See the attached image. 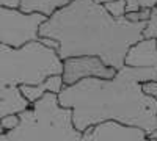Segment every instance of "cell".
<instances>
[{
    "instance_id": "15",
    "label": "cell",
    "mask_w": 157,
    "mask_h": 141,
    "mask_svg": "<svg viewBox=\"0 0 157 141\" xmlns=\"http://www.w3.org/2000/svg\"><path fill=\"white\" fill-rule=\"evenodd\" d=\"M143 91H145L148 96H152L154 99H157V82H148L141 85Z\"/></svg>"
},
{
    "instance_id": "13",
    "label": "cell",
    "mask_w": 157,
    "mask_h": 141,
    "mask_svg": "<svg viewBox=\"0 0 157 141\" xmlns=\"http://www.w3.org/2000/svg\"><path fill=\"white\" fill-rule=\"evenodd\" d=\"M149 14H151V9L141 8L140 11H135V13H127L126 17H127L130 22H148Z\"/></svg>"
},
{
    "instance_id": "17",
    "label": "cell",
    "mask_w": 157,
    "mask_h": 141,
    "mask_svg": "<svg viewBox=\"0 0 157 141\" xmlns=\"http://www.w3.org/2000/svg\"><path fill=\"white\" fill-rule=\"evenodd\" d=\"M141 9V3L138 0H126V14L127 13H135Z\"/></svg>"
},
{
    "instance_id": "2",
    "label": "cell",
    "mask_w": 157,
    "mask_h": 141,
    "mask_svg": "<svg viewBox=\"0 0 157 141\" xmlns=\"http://www.w3.org/2000/svg\"><path fill=\"white\" fill-rule=\"evenodd\" d=\"M146 22L113 17L94 0H72L39 27V38L55 39L61 60L98 57L107 66L121 69L130 46L143 38Z\"/></svg>"
},
{
    "instance_id": "5",
    "label": "cell",
    "mask_w": 157,
    "mask_h": 141,
    "mask_svg": "<svg viewBox=\"0 0 157 141\" xmlns=\"http://www.w3.org/2000/svg\"><path fill=\"white\" fill-rule=\"evenodd\" d=\"M47 17L38 13H22L19 8L0 6V44L21 49L39 41V27Z\"/></svg>"
},
{
    "instance_id": "21",
    "label": "cell",
    "mask_w": 157,
    "mask_h": 141,
    "mask_svg": "<svg viewBox=\"0 0 157 141\" xmlns=\"http://www.w3.org/2000/svg\"><path fill=\"white\" fill-rule=\"evenodd\" d=\"M0 141H10V139H8V136H6V133H3L2 136H0Z\"/></svg>"
},
{
    "instance_id": "8",
    "label": "cell",
    "mask_w": 157,
    "mask_h": 141,
    "mask_svg": "<svg viewBox=\"0 0 157 141\" xmlns=\"http://www.w3.org/2000/svg\"><path fill=\"white\" fill-rule=\"evenodd\" d=\"M124 66L129 68H157V39L141 38L130 46L124 58Z\"/></svg>"
},
{
    "instance_id": "10",
    "label": "cell",
    "mask_w": 157,
    "mask_h": 141,
    "mask_svg": "<svg viewBox=\"0 0 157 141\" xmlns=\"http://www.w3.org/2000/svg\"><path fill=\"white\" fill-rule=\"evenodd\" d=\"M72 0H19V9L22 13H38L46 17H50L54 13L61 9L63 6H66L71 3Z\"/></svg>"
},
{
    "instance_id": "11",
    "label": "cell",
    "mask_w": 157,
    "mask_h": 141,
    "mask_svg": "<svg viewBox=\"0 0 157 141\" xmlns=\"http://www.w3.org/2000/svg\"><path fill=\"white\" fill-rule=\"evenodd\" d=\"M104 8L113 17H126V0H112L104 3Z\"/></svg>"
},
{
    "instance_id": "20",
    "label": "cell",
    "mask_w": 157,
    "mask_h": 141,
    "mask_svg": "<svg viewBox=\"0 0 157 141\" xmlns=\"http://www.w3.org/2000/svg\"><path fill=\"white\" fill-rule=\"evenodd\" d=\"M148 138H151V139H155V141H157V129H155L154 132H151V133L148 135Z\"/></svg>"
},
{
    "instance_id": "18",
    "label": "cell",
    "mask_w": 157,
    "mask_h": 141,
    "mask_svg": "<svg viewBox=\"0 0 157 141\" xmlns=\"http://www.w3.org/2000/svg\"><path fill=\"white\" fill-rule=\"evenodd\" d=\"M39 43L44 44L49 49H54V50H58V47H60V44L55 39H49V38H39Z\"/></svg>"
},
{
    "instance_id": "6",
    "label": "cell",
    "mask_w": 157,
    "mask_h": 141,
    "mask_svg": "<svg viewBox=\"0 0 157 141\" xmlns=\"http://www.w3.org/2000/svg\"><path fill=\"white\" fill-rule=\"evenodd\" d=\"M116 69L107 66L98 57H72L63 60V83L71 86L85 79H113Z\"/></svg>"
},
{
    "instance_id": "14",
    "label": "cell",
    "mask_w": 157,
    "mask_h": 141,
    "mask_svg": "<svg viewBox=\"0 0 157 141\" xmlns=\"http://www.w3.org/2000/svg\"><path fill=\"white\" fill-rule=\"evenodd\" d=\"M17 124H19V114H6V116H3L0 119V125L3 127L5 132L13 130Z\"/></svg>"
},
{
    "instance_id": "7",
    "label": "cell",
    "mask_w": 157,
    "mask_h": 141,
    "mask_svg": "<svg viewBox=\"0 0 157 141\" xmlns=\"http://www.w3.org/2000/svg\"><path fill=\"white\" fill-rule=\"evenodd\" d=\"M82 141H149L145 130L116 121H105L82 132Z\"/></svg>"
},
{
    "instance_id": "16",
    "label": "cell",
    "mask_w": 157,
    "mask_h": 141,
    "mask_svg": "<svg viewBox=\"0 0 157 141\" xmlns=\"http://www.w3.org/2000/svg\"><path fill=\"white\" fill-rule=\"evenodd\" d=\"M94 2L104 5V3H107V2H112V0H94ZM138 2L141 3V8H148V9H151V8L157 6V0H138Z\"/></svg>"
},
{
    "instance_id": "3",
    "label": "cell",
    "mask_w": 157,
    "mask_h": 141,
    "mask_svg": "<svg viewBox=\"0 0 157 141\" xmlns=\"http://www.w3.org/2000/svg\"><path fill=\"white\" fill-rule=\"evenodd\" d=\"M63 60L57 50L39 41L13 49L0 44V119L30 107L21 93L22 85H38L50 75H61Z\"/></svg>"
},
{
    "instance_id": "9",
    "label": "cell",
    "mask_w": 157,
    "mask_h": 141,
    "mask_svg": "<svg viewBox=\"0 0 157 141\" xmlns=\"http://www.w3.org/2000/svg\"><path fill=\"white\" fill-rule=\"evenodd\" d=\"M63 86H64V83H63L61 75H50L44 82L38 83V85H22L21 93L30 104H33V102H36L38 99H41L46 93L58 94L63 89Z\"/></svg>"
},
{
    "instance_id": "19",
    "label": "cell",
    "mask_w": 157,
    "mask_h": 141,
    "mask_svg": "<svg viewBox=\"0 0 157 141\" xmlns=\"http://www.w3.org/2000/svg\"><path fill=\"white\" fill-rule=\"evenodd\" d=\"M0 6L17 8V6H19V0H0Z\"/></svg>"
},
{
    "instance_id": "1",
    "label": "cell",
    "mask_w": 157,
    "mask_h": 141,
    "mask_svg": "<svg viewBox=\"0 0 157 141\" xmlns=\"http://www.w3.org/2000/svg\"><path fill=\"white\" fill-rule=\"evenodd\" d=\"M157 82V68L123 66L113 79H85L63 86L58 104L72 110L77 130L105 121H116L145 130L157 129V99L148 96L141 85Z\"/></svg>"
},
{
    "instance_id": "12",
    "label": "cell",
    "mask_w": 157,
    "mask_h": 141,
    "mask_svg": "<svg viewBox=\"0 0 157 141\" xmlns=\"http://www.w3.org/2000/svg\"><path fill=\"white\" fill-rule=\"evenodd\" d=\"M143 38H154L157 39V6L151 8V14L146 22V27L143 30Z\"/></svg>"
},
{
    "instance_id": "22",
    "label": "cell",
    "mask_w": 157,
    "mask_h": 141,
    "mask_svg": "<svg viewBox=\"0 0 157 141\" xmlns=\"http://www.w3.org/2000/svg\"><path fill=\"white\" fill-rule=\"evenodd\" d=\"M149 141H155V139H151V138H149Z\"/></svg>"
},
{
    "instance_id": "4",
    "label": "cell",
    "mask_w": 157,
    "mask_h": 141,
    "mask_svg": "<svg viewBox=\"0 0 157 141\" xmlns=\"http://www.w3.org/2000/svg\"><path fill=\"white\" fill-rule=\"evenodd\" d=\"M10 141H82L72 122V110L58 104V94L46 93L19 113V124L6 132Z\"/></svg>"
}]
</instances>
